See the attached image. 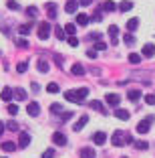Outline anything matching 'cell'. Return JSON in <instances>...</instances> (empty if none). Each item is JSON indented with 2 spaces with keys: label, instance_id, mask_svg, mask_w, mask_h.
Here are the masks:
<instances>
[{
  "label": "cell",
  "instance_id": "6da1fadb",
  "mask_svg": "<svg viewBox=\"0 0 155 158\" xmlns=\"http://www.w3.org/2000/svg\"><path fill=\"white\" fill-rule=\"evenodd\" d=\"M151 122H153V118H151V116L139 122V124H137V134H147V132L151 130Z\"/></svg>",
  "mask_w": 155,
  "mask_h": 158
},
{
  "label": "cell",
  "instance_id": "cb8c5ba5",
  "mask_svg": "<svg viewBox=\"0 0 155 158\" xmlns=\"http://www.w3.org/2000/svg\"><path fill=\"white\" fill-rule=\"evenodd\" d=\"M81 158H95V150L93 148H83L81 150Z\"/></svg>",
  "mask_w": 155,
  "mask_h": 158
},
{
  "label": "cell",
  "instance_id": "5b68a950",
  "mask_svg": "<svg viewBox=\"0 0 155 158\" xmlns=\"http://www.w3.org/2000/svg\"><path fill=\"white\" fill-rule=\"evenodd\" d=\"M52 142H55L56 146H67V136H64L63 132H55V134H52Z\"/></svg>",
  "mask_w": 155,
  "mask_h": 158
},
{
  "label": "cell",
  "instance_id": "ffe728a7",
  "mask_svg": "<svg viewBox=\"0 0 155 158\" xmlns=\"http://www.w3.org/2000/svg\"><path fill=\"white\" fill-rule=\"evenodd\" d=\"M37 67H38V71H41V73H48V69H50V67H48V61H45V59L38 61Z\"/></svg>",
  "mask_w": 155,
  "mask_h": 158
},
{
  "label": "cell",
  "instance_id": "1f68e13d",
  "mask_svg": "<svg viewBox=\"0 0 155 158\" xmlns=\"http://www.w3.org/2000/svg\"><path fill=\"white\" fill-rule=\"evenodd\" d=\"M133 146H135L137 150H147V148H149V144H147V142H139V140H135V142H133Z\"/></svg>",
  "mask_w": 155,
  "mask_h": 158
},
{
  "label": "cell",
  "instance_id": "ba28073f",
  "mask_svg": "<svg viewBox=\"0 0 155 158\" xmlns=\"http://www.w3.org/2000/svg\"><path fill=\"white\" fill-rule=\"evenodd\" d=\"M93 142H95L97 146H103L107 142V134L105 132H95V134H93Z\"/></svg>",
  "mask_w": 155,
  "mask_h": 158
},
{
  "label": "cell",
  "instance_id": "7dc6e473",
  "mask_svg": "<svg viewBox=\"0 0 155 158\" xmlns=\"http://www.w3.org/2000/svg\"><path fill=\"white\" fill-rule=\"evenodd\" d=\"M0 31H2V33H4V35H8V33H10V28H8V24H4V23L0 24Z\"/></svg>",
  "mask_w": 155,
  "mask_h": 158
},
{
  "label": "cell",
  "instance_id": "ac0fdd59",
  "mask_svg": "<svg viewBox=\"0 0 155 158\" xmlns=\"http://www.w3.org/2000/svg\"><path fill=\"white\" fill-rule=\"evenodd\" d=\"M115 116H117L119 120H129V112L123 110V107H117V110H115Z\"/></svg>",
  "mask_w": 155,
  "mask_h": 158
},
{
  "label": "cell",
  "instance_id": "f6af8a7d",
  "mask_svg": "<svg viewBox=\"0 0 155 158\" xmlns=\"http://www.w3.org/2000/svg\"><path fill=\"white\" fill-rule=\"evenodd\" d=\"M6 128H8V130H12V132H16V130H18V124H16V122H8V124H6Z\"/></svg>",
  "mask_w": 155,
  "mask_h": 158
},
{
  "label": "cell",
  "instance_id": "db71d44e",
  "mask_svg": "<svg viewBox=\"0 0 155 158\" xmlns=\"http://www.w3.org/2000/svg\"><path fill=\"white\" fill-rule=\"evenodd\" d=\"M91 2H93V0H79V4H81V6H89Z\"/></svg>",
  "mask_w": 155,
  "mask_h": 158
},
{
  "label": "cell",
  "instance_id": "e575fe53",
  "mask_svg": "<svg viewBox=\"0 0 155 158\" xmlns=\"http://www.w3.org/2000/svg\"><path fill=\"white\" fill-rule=\"evenodd\" d=\"M55 37H56V39H60V41H63V39H64V31H63V28L59 27V24H56V27H55Z\"/></svg>",
  "mask_w": 155,
  "mask_h": 158
},
{
  "label": "cell",
  "instance_id": "e0dca14e",
  "mask_svg": "<svg viewBox=\"0 0 155 158\" xmlns=\"http://www.w3.org/2000/svg\"><path fill=\"white\" fill-rule=\"evenodd\" d=\"M0 95H2V99H4V102H10V99H12V95H14V91L10 87H4L2 91H0Z\"/></svg>",
  "mask_w": 155,
  "mask_h": 158
},
{
  "label": "cell",
  "instance_id": "83f0119b",
  "mask_svg": "<svg viewBox=\"0 0 155 158\" xmlns=\"http://www.w3.org/2000/svg\"><path fill=\"white\" fill-rule=\"evenodd\" d=\"M137 27H139V19L127 20V28H129V31H137Z\"/></svg>",
  "mask_w": 155,
  "mask_h": 158
},
{
  "label": "cell",
  "instance_id": "8d00e7d4",
  "mask_svg": "<svg viewBox=\"0 0 155 158\" xmlns=\"http://www.w3.org/2000/svg\"><path fill=\"white\" fill-rule=\"evenodd\" d=\"M26 69H28V63H26V61H22V63H18V65H16V71H18V73H24Z\"/></svg>",
  "mask_w": 155,
  "mask_h": 158
},
{
  "label": "cell",
  "instance_id": "3957f363",
  "mask_svg": "<svg viewBox=\"0 0 155 158\" xmlns=\"http://www.w3.org/2000/svg\"><path fill=\"white\" fill-rule=\"evenodd\" d=\"M107 33H109V37H111V45H117L119 43V27L117 24H111Z\"/></svg>",
  "mask_w": 155,
  "mask_h": 158
},
{
  "label": "cell",
  "instance_id": "4fadbf2b",
  "mask_svg": "<svg viewBox=\"0 0 155 158\" xmlns=\"http://www.w3.org/2000/svg\"><path fill=\"white\" fill-rule=\"evenodd\" d=\"M26 112H28V116H38V114H41V107H38V103H28L26 106Z\"/></svg>",
  "mask_w": 155,
  "mask_h": 158
},
{
  "label": "cell",
  "instance_id": "9f6ffc18",
  "mask_svg": "<svg viewBox=\"0 0 155 158\" xmlns=\"http://www.w3.org/2000/svg\"><path fill=\"white\" fill-rule=\"evenodd\" d=\"M2 158H8V156H2Z\"/></svg>",
  "mask_w": 155,
  "mask_h": 158
},
{
  "label": "cell",
  "instance_id": "ee69618b",
  "mask_svg": "<svg viewBox=\"0 0 155 158\" xmlns=\"http://www.w3.org/2000/svg\"><path fill=\"white\" fill-rule=\"evenodd\" d=\"M52 156H55V150H52V148H48V150L42 152V158H52Z\"/></svg>",
  "mask_w": 155,
  "mask_h": 158
},
{
  "label": "cell",
  "instance_id": "7bdbcfd3",
  "mask_svg": "<svg viewBox=\"0 0 155 158\" xmlns=\"http://www.w3.org/2000/svg\"><path fill=\"white\" fill-rule=\"evenodd\" d=\"M125 43H127L129 47L135 45V37H133V35H125Z\"/></svg>",
  "mask_w": 155,
  "mask_h": 158
},
{
  "label": "cell",
  "instance_id": "4316f807",
  "mask_svg": "<svg viewBox=\"0 0 155 158\" xmlns=\"http://www.w3.org/2000/svg\"><path fill=\"white\" fill-rule=\"evenodd\" d=\"M129 63H133V65H139V63H141V55L131 53V55H129Z\"/></svg>",
  "mask_w": 155,
  "mask_h": 158
},
{
  "label": "cell",
  "instance_id": "836d02e7",
  "mask_svg": "<svg viewBox=\"0 0 155 158\" xmlns=\"http://www.w3.org/2000/svg\"><path fill=\"white\" fill-rule=\"evenodd\" d=\"M14 95H16V98L20 99V102H24V99H26V91H24V89H16V91H14Z\"/></svg>",
  "mask_w": 155,
  "mask_h": 158
},
{
  "label": "cell",
  "instance_id": "d6a6232c",
  "mask_svg": "<svg viewBox=\"0 0 155 158\" xmlns=\"http://www.w3.org/2000/svg\"><path fill=\"white\" fill-rule=\"evenodd\" d=\"M32 31V24H22V27H18V33L20 35H28Z\"/></svg>",
  "mask_w": 155,
  "mask_h": 158
},
{
  "label": "cell",
  "instance_id": "b9f144b4",
  "mask_svg": "<svg viewBox=\"0 0 155 158\" xmlns=\"http://www.w3.org/2000/svg\"><path fill=\"white\" fill-rule=\"evenodd\" d=\"M6 6H8L10 10H18V8H20V6L16 4V2H14V0H8V2H6Z\"/></svg>",
  "mask_w": 155,
  "mask_h": 158
},
{
  "label": "cell",
  "instance_id": "6f0895ef",
  "mask_svg": "<svg viewBox=\"0 0 155 158\" xmlns=\"http://www.w3.org/2000/svg\"><path fill=\"white\" fill-rule=\"evenodd\" d=\"M123 158H127V156H123Z\"/></svg>",
  "mask_w": 155,
  "mask_h": 158
},
{
  "label": "cell",
  "instance_id": "7402d4cb",
  "mask_svg": "<svg viewBox=\"0 0 155 158\" xmlns=\"http://www.w3.org/2000/svg\"><path fill=\"white\" fill-rule=\"evenodd\" d=\"M71 71H73V75H85V67H83L81 63H75V65L71 67Z\"/></svg>",
  "mask_w": 155,
  "mask_h": 158
},
{
  "label": "cell",
  "instance_id": "30bf717a",
  "mask_svg": "<svg viewBox=\"0 0 155 158\" xmlns=\"http://www.w3.org/2000/svg\"><path fill=\"white\" fill-rule=\"evenodd\" d=\"M77 8H79V0H67V6H64L67 14H75Z\"/></svg>",
  "mask_w": 155,
  "mask_h": 158
},
{
  "label": "cell",
  "instance_id": "74e56055",
  "mask_svg": "<svg viewBox=\"0 0 155 158\" xmlns=\"http://www.w3.org/2000/svg\"><path fill=\"white\" fill-rule=\"evenodd\" d=\"M8 114L10 116H16V114H18V106H16V103H10L8 106Z\"/></svg>",
  "mask_w": 155,
  "mask_h": 158
},
{
  "label": "cell",
  "instance_id": "8992f818",
  "mask_svg": "<svg viewBox=\"0 0 155 158\" xmlns=\"http://www.w3.org/2000/svg\"><path fill=\"white\" fill-rule=\"evenodd\" d=\"M111 142H113V146H123L125 144V132H115Z\"/></svg>",
  "mask_w": 155,
  "mask_h": 158
},
{
  "label": "cell",
  "instance_id": "9a60e30c",
  "mask_svg": "<svg viewBox=\"0 0 155 158\" xmlns=\"http://www.w3.org/2000/svg\"><path fill=\"white\" fill-rule=\"evenodd\" d=\"M77 98H79V103H83L85 99L89 98V89L87 87H79L77 89Z\"/></svg>",
  "mask_w": 155,
  "mask_h": 158
},
{
  "label": "cell",
  "instance_id": "8fae6325",
  "mask_svg": "<svg viewBox=\"0 0 155 158\" xmlns=\"http://www.w3.org/2000/svg\"><path fill=\"white\" fill-rule=\"evenodd\" d=\"M89 23H91V16H89V14H85V12H79V14H77V24H81V27H87Z\"/></svg>",
  "mask_w": 155,
  "mask_h": 158
},
{
  "label": "cell",
  "instance_id": "60d3db41",
  "mask_svg": "<svg viewBox=\"0 0 155 158\" xmlns=\"http://www.w3.org/2000/svg\"><path fill=\"white\" fill-rule=\"evenodd\" d=\"M145 103H149V106H155V95H153V93H147V95H145Z\"/></svg>",
  "mask_w": 155,
  "mask_h": 158
},
{
  "label": "cell",
  "instance_id": "ab89813d",
  "mask_svg": "<svg viewBox=\"0 0 155 158\" xmlns=\"http://www.w3.org/2000/svg\"><path fill=\"white\" fill-rule=\"evenodd\" d=\"M73 116H75L73 112H64V114H60V122H68Z\"/></svg>",
  "mask_w": 155,
  "mask_h": 158
},
{
  "label": "cell",
  "instance_id": "bcb514c9",
  "mask_svg": "<svg viewBox=\"0 0 155 158\" xmlns=\"http://www.w3.org/2000/svg\"><path fill=\"white\" fill-rule=\"evenodd\" d=\"M16 45H18V47H22V49H26V47H28V43L24 41V39H18V41H16Z\"/></svg>",
  "mask_w": 155,
  "mask_h": 158
},
{
  "label": "cell",
  "instance_id": "11a10c76",
  "mask_svg": "<svg viewBox=\"0 0 155 158\" xmlns=\"http://www.w3.org/2000/svg\"><path fill=\"white\" fill-rule=\"evenodd\" d=\"M2 130H4V124H2V122H0V134H2Z\"/></svg>",
  "mask_w": 155,
  "mask_h": 158
},
{
  "label": "cell",
  "instance_id": "f1b7e54d",
  "mask_svg": "<svg viewBox=\"0 0 155 158\" xmlns=\"http://www.w3.org/2000/svg\"><path fill=\"white\" fill-rule=\"evenodd\" d=\"M50 114H64L60 103H50Z\"/></svg>",
  "mask_w": 155,
  "mask_h": 158
},
{
  "label": "cell",
  "instance_id": "d6986e66",
  "mask_svg": "<svg viewBox=\"0 0 155 158\" xmlns=\"http://www.w3.org/2000/svg\"><path fill=\"white\" fill-rule=\"evenodd\" d=\"M119 10H121V12H127V10H131L133 8V2H129V0H123V2H119Z\"/></svg>",
  "mask_w": 155,
  "mask_h": 158
},
{
  "label": "cell",
  "instance_id": "603a6c76",
  "mask_svg": "<svg viewBox=\"0 0 155 158\" xmlns=\"http://www.w3.org/2000/svg\"><path fill=\"white\" fill-rule=\"evenodd\" d=\"M115 8H117V4L111 2V0H105V2H103V10H105V12H113Z\"/></svg>",
  "mask_w": 155,
  "mask_h": 158
},
{
  "label": "cell",
  "instance_id": "f5cc1de1",
  "mask_svg": "<svg viewBox=\"0 0 155 158\" xmlns=\"http://www.w3.org/2000/svg\"><path fill=\"white\" fill-rule=\"evenodd\" d=\"M30 87H32V91H34V93H38V91H41V85H38L37 81H34V83H32Z\"/></svg>",
  "mask_w": 155,
  "mask_h": 158
},
{
  "label": "cell",
  "instance_id": "44dd1931",
  "mask_svg": "<svg viewBox=\"0 0 155 158\" xmlns=\"http://www.w3.org/2000/svg\"><path fill=\"white\" fill-rule=\"evenodd\" d=\"M127 98L131 99V102H137V99L141 98V91H139V89H129V93H127Z\"/></svg>",
  "mask_w": 155,
  "mask_h": 158
},
{
  "label": "cell",
  "instance_id": "7a4b0ae2",
  "mask_svg": "<svg viewBox=\"0 0 155 158\" xmlns=\"http://www.w3.org/2000/svg\"><path fill=\"white\" fill-rule=\"evenodd\" d=\"M48 35H50V23H41V24H38V39L46 41Z\"/></svg>",
  "mask_w": 155,
  "mask_h": 158
},
{
  "label": "cell",
  "instance_id": "d4e9b609",
  "mask_svg": "<svg viewBox=\"0 0 155 158\" xmlns=\"http://www.w3.org/2000/svg\"><path fill=\"white\" fill-rule=\"evenodd\" d=\"M45 6H46V12H48V16H52V19H55V16H56V4L48 2V4H45Z\"/></svg>",
  "mask_w": 155,
  "mask_h": 158
},
{
  "label": "cell",
  "instance_id": "9c48e42d",
  "mask_svg": "<svg viewBox=\"0 0 155 158\" xmlns=\"http://www.w3.org/2000/svg\"><path fill=\"white\" fill-rule=\"evenodd\" d=\"M87 122H89L87 116H81V118H79V122H75V124H73V132H81L83 128L87 126Z\"/></svg>",
  "mask_w": 155,
  "mask_h": 158
},
{
  "label": "cell",
  "instance_id": "484cf974",
  "mask_svg": "<svg viewBox=\"0 0 155 158\" xmlns=\"http://www.w3.org/2000/svg\"><path fill=\"white\" fill-rule=\"evenodd\" d=\"M46 91H48V93H59V91H60V87H59V83L50 81V83L46 85Z\"/></svg>",
  "mask_w": 155,
  "mask_h": 158
},
{
  "label": "cell",
  "instance_id": "52a82bcc",
  "mask_svg": "<svg viewBox=\"0 0 155 158\" xmlns=\"http://www.w3.org/2000/svg\"><path fill=\"white\" fill-rule=\"evenodd\" d=\"M141 55H143V57H147V59H151V57L155 55V45H153V43H147V45H143Z\"/></svg>",
  "mask_w": 155,
  "mask_h": 158
},
{
  "label": "cell",
  "instance_id": "f546056e",
  "mask_svg": "<svg viewBox=\"0 0 155 158\" xmlns=\"http://www.w3.org/2000/svg\"><path fill=\"white\" fill-rule=\"evenodd\" d=\"M14 148H16L14 142H2V150H4V152H12Z\"/></svg>",
  "mask_w": 155,
  "mask_h": 158
},
{
  "label": "cell",
  "instance_id": "2e32d148",
  "mask_svg": "<svg viewBox=\"0 0 155 158\" xmlns=\"http://www.w3.org/2000/svg\"><path fill=\"white\" fill-rule=\"evenodd\" d=\"M28 144H30V136H28L26 132H22L20 138H18V146H20V148H26Z\"/></svg>",
  "mask_w": 155,
  "mask_h": 158
},
{
  "label": "cell",
  "instance_id": "c3c4849f",
  "mask_svg": "<svg viewBox=\"0 0 155 158\" xmlns=\"http://www.w3.org/2000/svg\"><path fill=\"white\" fill-rule=\"evenodd\" d=\"M87 57H89V59H97V51H95V49L87 51Z\"/></svg>",
  "mask_w": 155,
  "mask_h": 158
},
{
  "label": "cell",
  "instance_id": "816d5d0a",
  "mask_svg": "<svg viewBox=\"0 0 155 158\" xmlns=\"http://www.w3.org/2000/svg\"><path fill=\"white\" fill-rule=\"evenodd\" d=\"M87 39H89V41H95V43H97V39H99V33H91Z\"/></svg>",
  "mask_w": 155,
  "mask_h": 158
},
{
  "label": "cell",
  "instance_id": "681fc988",
  "mask_svg": "<svg viewBox=\"0 0 155 158\" xmlns=\"http://www.w3.org/2000/svg\"><path fill=\"white\" fill-rule=\"evenodd\" d=\"M68 45H71V47H79V41L75 37H71V39H68Z\"/></svg>",
  "mask_w": 155,
  "mask_h": 158
},
{
  "label": "cell",
  "instance_id": "277c9868",
  "mask_svg": "<svg viewBox=\"0 0 155 158\" xmlns=\"http://www.w3.org/2000/svg\"><path fill=\"white\" fill-rule=\"evenodd\" d=\"M105 102L117 110V106H119V102H121V98H119L117 93H107V95H105Z\"/></svg>",
  "mask_w": 155,
  "mask_h": 158
},
{
  "label": "cell",
  "instance_id": "4dcf8cb0",
  "mask_svg": "<svg viewBox=\"0 0 155 158\" xmlns=\"http://www.w3.org/2000/svg\"><path fill=\"white\" fill-rule=\"evenodd\" d=\"M26 14L30 16V19H34V16H38V8H37V6H28V8H26Z\"/></svg>",
  "mask_w": 155,
  "mask_h": 158
},
{
  "label": "cell",
  "instance_id": "7c38bea8",
  "mask_svg": "<svg viewBox=\"0 0 155 158\" xmlns=\"http://www.w3.org/2000/svg\"><path fill=\"white\" fill-rule=\"evenodd\" d=\"M64 99H67V102H73V103H79L77 89H68V91H64Z\"/></svg>",
  "mask_w": 155,
  "mask_h": 158
},
{
  "label": "cell",
  "instance_id": "d590c367",
  "mask_svg": "<svg viewBox=\"0 0 155 158\" xmlns=\"http://www.w3.org/2000/svg\"><path fill=\"white\" fill-rule=\"evenodd\" d=\"M75 31H77V27H75V24H71V23H68L67 27H64V33H67V35H71V37L75 35Z\"/></svg>",
  "mask_w": 155,
  "mask_h": 158
},
{
  "label": "cell",
  "instance_id": "f907efd6",
  "mask_svg": "<svg viewBox=\"0 0 155 158\" xmlns=\"http://www.w3.org/2000/svg\"><path fill=\"white\" fill-rule=\"evenodd\" d=\"M52 57H55L56 65H59V67H63V57H60V55H52Z\"/></svg>",
  "mask_w": 155,
  "mask_h": 158
},
{
  "label": "cell",
  "instance_id": "5bb4252c",
  "mask_svg": "<svg viewBox=\"0 0 155 158\" xmlns=\"http://www.w3.org/2000/svg\"><path fill=\"white\" fill-rule=\"evenodd\" d=\"M89 107H93V110H97V112H101V114H105V112H107L105 106H103L99 99H93V102H89Z\"/></svg>",
  "mask_w": 155,
  "mask_h": 158
},
{
  "label": "cell",
  "instance_id": "f35d334b",
  "mask_svg": "<svg viewBox=\"0 0 155 158\" xmlns=\"http://www.w3.org/2000/svg\"><path fill=\"white\" fill-rule=\"evenodd\" d=\"M105 49H107V43H103V41L95 43V51H105Z\"/></svg>",
  "mask_w": 155,
  "mask_h": 158
}]
</instances>
